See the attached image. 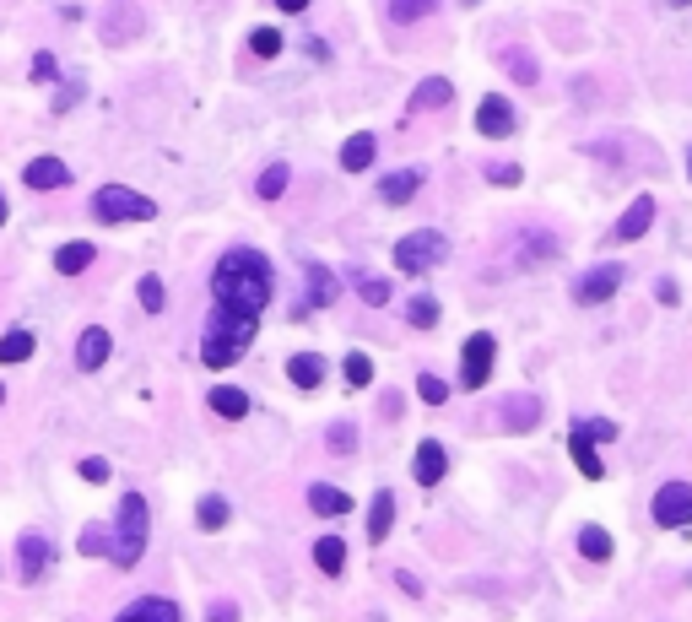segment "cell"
<instances>
[{
  "instance_id": "obj_1",
  "label": "cell",
  "mask_w": 692,
  "mask_h": 622,
  "mask_svg": "<svg viewBox=\"0 0 692 622\" xmlns=\"http://www.w3.org/2000/svg\"><path fill=\"white\" fill-rule=\"evenodd\" d=\"M271 293H276V276H271V260H265L260 249L238 244L217 260V271H211V320H206V336H201L206 368H233L238 357L249 352L260 309L271 303Z\"/></svg>"
},
{
  "instance_id": "obj_2",
  "label": "cell",
  "mask_w": 692,
  "mask_h": 622,
  "mask_svg": "<svg viewBox=\"0 0 692 622\" xmlns=\"http://www.w3.org/2000/svg\"><path fill=\"white\" fill-rule=\"evenodd\" d=\"M146 531H152V509H146L141 493H125L119 498V520H114V552L109 563L119 568H136L141 552H146Z\"/></svg>"
},
{
  "instance_id": "obj_3",
  "label": "cell",
  "mask_w": 692,
  "mask_h": 622,
  "mask_svg": "<svg viewBox=\"0 0 692 622\" xmlns=\"http://www.w3.org/2000/svg\"><path fill=\"white\" fill-rule=\"evenodd\" d=\"M444 255H449L444 233H433V228H417V233H406L401 244H395V271H406V276H422V271H433Z\"/></svg>"
},
{
  "instance_id": "obj_4",
  "label": "cell",
  "mask_w": 692,
  "mask_h": 622,
  "mask_svg": "<svg viewBox=\"0 0 692 622\" xmlns=\"http://www.w3.org/2000/svg\"><path fill=\"white\" fill-rule=\"evenodd\" d=\"M92 217L98 222H125V217H157V201H146V195L125 190V184H103L98 195H92Z\"/></svg>"
},
{
  "instance_id": "obj_5",
  "label": "cell",
  "mask_w": 692,
  "mask_h": 622,
  "mask_svg": "<svg viewBox=\"0 0 692 622\" xmlns=\"http://www.w3.org/2000/svg\"><path fill=\"white\" fill-rule=\"evenodd\" d=\"M492 357H498V341H492L487 330H476V336L465 341V352H460V385L465 390H482L492 379Z\"/></svg>"
},
{
  "instance_id": "obj_6",
  "label": "cell",
  "mask_w": 692,
  "mask_h": 622,
  "mask_svg": "<svg viewBox=\"0 0 692 622\" xmlns=\"http://www.w3.org/2000/svg\"><path fill=\"white\" fill-rule=\"evenodd\" d=\"M655 525H665V531L692 525V487L687 482H665L655 493Z\"/></svg>"
},
{
  "instance_id": "obj_7",
  "label": "cell",
  "mask_w": 692,
  "mask_h": 622,
  "mask_svg": "<svg viewBox=\"0 0 692 622\" xmlns=\"http://www.w3.org/2000/svg\"><path fill=\"white\" fill-rule=\"evenodd\" d=\"M628 282V271L617 266V260H606V266H595V271H584L579 282H574V303H606L617 287Z\"/></svg>"
},
{
  "instance_id": "obj_8",
  "label": "cell",
  "mask_w": 692,
  "mask_h": 622,
  "mask_svg": "<svg viewBox=\"0 0 692 622\" xmlns=\"http://www.w3.org/2000/svg\"><path fill=\"white\" fill-rule=\"evenodd\" d=\"M514 103L509 98H498V92H492V98H482L476 103V130H482V136H492V141H503V136H514Z\"/></svg>"
},
{
  "instance_id": "obj_9",
  "label": "cell",
  "mask_w": 692,
  "mask_h": 622,
  "mask_svg": "<svg viewBox=\"0 0 692 622\" xmlns=\"http://www.w3.org/2000/svg\"><path fill=\"white\" fill-rule=\"evenodd\" d=\"M595 444H601V439H595V433L584 428V422H574V433H568V449H574V466H579L584 476H590V482H601L606 466H601V455H595Z\"/></svg>"
},
{
  "instance_id": "obj_10",
  "label": "cell",
  "mask_w": 692,
  "mask_h": 622,
  "mask_svg": "<svg viewBox=\"0 0 692 622\" xmlns=\"http://www.w3.org/2000/svg\"><path fill=\"white\" fill-rule=\"evenodd\" d=\"M114 622H184V617H179L173 601H163V595H141V601H130Z\"/></svg>"
},
{
  "instance_id": "obj_11",
  "label": "cell",
  "mask_w": 692,
  "mask_h": 622,
  "mask_svg": "<svg viewBox=\"0 0 692 622\" xmlns=\"http://www.w3.org/2000/svg\"><path fill=\"white\" fill-rule=\"evenodd\" d=\"M444 471H449V455H444V444L422 439V444H417V460H411V476H417L422 487H433V482H444Z\"/></svg>"
},
{
  "instance_id": "obj_12",
  "label": "cell",
  "mask_w": 692,
  "mask_h": 622,
  "mask_svg": "<svg viewBox=\"0 0 692 622\" xmlns=\"http://www.w3.org/2000/svg\"><path fill=\"white\" fill-rule=\"evenodd\" d=\"M103 363H109V330L87 325L82 341H76V368H82V374H98Z\"/></svg>"
},
{
  "instance_id": "obj_13",
  "label": "cell",
  "mask_w": 692,
  "mask_h": 622,
  "mask_svg": "<svg viewBox=\"0 0 692 622\" xmlns=\"http://www.w3.org/2000/svg\"><path fill=\"white\" fill-rule=\"evenodd\" d=\"M17 558H22V579L33 585V579L49 568V558H55V547H49V536H33V531H28V536L17 541Z\"/></svg>"
},
{
  "instance_id": "obj_14",
  "label": "cell",
  "mask_w": 692,
  "mask_h": 622,
  "mask_svg": "<svg viewBox=\"0 0 692 622\" xmlns=\"http://www.w3.org/2000/svg\"><path fill=\"white\" fill-rule=\"evenodd\" d=\"M649 222H655V195H638V201L622 211L617 238H622V244H633V238H644V233H649Z\"/></svg>"
},
{
  "instance_id": "obj_15",
  "label": "cell",
  "mask_w": 692,
  "mask_h": 622,
  "mask_svg": "<svg viewBox=\"0 0 692 622\" xmlns=\"http://www.w3.org/2000/svg\"><path fill=\"white\" fill-rule=\"evenodd\" d=\"M22 179H28L33 190H65V184H71V168H65L60 157H33Z\"/></svg>"
},
{
  "instance_id": "obj_16",
  "label": "cell",
  "mask_w": 692,
  "mask_h": 622,
  "mask_svg": "<svg viewBox=\"0 0 692 622\" xmlns=\"http://www.w3.org/2000/svg\"><path fill=\"white\" fill-rule=\"evenodd\" d=\"M309 509L319 514V520H341V514H352V498H346L341 487H330V482H314L309 487Z\"/></svg>"
},
{
  "instance_id": "obj_17",
  "label": "cell",
  "mask_w": 692,
  "mask_h": 622,
  "mask_svg": "<svg viewBox=\"0 0 692 622\" xmlns=\"http://www.w3.org/2000/svg\"><path fill=\"white\" fill-rule=\"evenodd\" d=\"M206 401H211V412H217V417H228V422L249 417V395L238 390V385H217V390L206 395Z\"/></svg>"
},
{
  "instance_id": "obj_18",
  "label": "cell",
  "mask_w": 692,
  "mask_h": 622,
  "mask_svg": "<svg viewBox=\"0 0 692 622\" xmlns=\"http://www.w3.org/2000/svg\"><path fill=\"white\" fill-rule=\"evenodd\" d=\"M287 379H292L298 390H314L319 379H325V357H319V352H298V357L287 363Z\"/></svg>"
},
{
  "instance_id": "obj_19",
  "label": "cell",
  "mask_w": 692,
  "mask_h": 622,
  "mask_svg": "<svg viewBox=\"0 0 692 622\" xmlns=\"http://www.w3.org/2000/svg\"><path fill=\"white\" fill-rule=\"evenodd\" d=\"M368 163H374V136H368V130L346 136V147H341V168H346V174H363Z\"/></svg>"
},
{
  "instance_id": "obj_20",
  "label": "cell",
  "mask_w": 692,
  "mask_h": 622,
  "mask_svg": "<svg viewBox=\"0 0 692 622\" xmlns=\"http://www.w3.org/2000/svg\"><path fill=\"white\" fill-rule=\"evenodd\" d=\"M417 190H422V174H417V168H406V174H390V179L379 184V201H390V206H406Z\"/></svg>"
},
{
  "instance_id": "obj_21",
  "label": "cell",
  "mask_w": 692,
  "mask_h": 622,
  "mask_svg": "<svg viewBox=\"0 0 692 622\" xmlns=\"http://www.w3.org/2000/svg\"><path fill=\"white\" fill-rule=\"evenodd\" d=\"M314 568L336 579L341 568H346V541H341V536H319V541H314Z\"/></svg>"
},
{
  "instance_id": "obj_22",
  "label": "cell",
  "mask_w": 692,
  "mask_h": 622,
  "mask_svg": "<svg viewBox=\"0 0 692 622\" xmlns=\"http://www.w3.org/2000/svg\"><path fill=\"white\" fill-rule=\"evenodd\" d=\"M336 276H330L325 266H319V260H309V309H330V303H336Z\"/></svg>"
},
{
  "instance_id": "obj_23",
  "label": "cell",
  "mask_w": 692,
  "mask_h": 622,
  "mask_svg": "<svg viewBox=\"0 0 692 622\" xmlns=\"http://www.w3.org/2000/svg\"><path fill=\"white\" fill-rule=\"evenodd\" d=\"M449 98H455V87H449L444 76H428V82L411 92V114H422V109H444Z\"/></svg>"
},
{
  "instance_id": "obj_24",
  "label": "cell",
  "mask_w": 692,
  "mask_h": 622,
  "mask_svg": "<svg viewBox=\"0 0 692 622\" xmlns=\"http://www.w3.org/2000/svg\"><path fill=\"white\" fill-rule=\"evenodd\" d=\"M395 525V493L384 487V493H374V509H368V541H384Z\"/></svg>"
},
{
  "instance_id": "obj_25",
  "label": "cell",
  "mask_w": 692,
  "mask_h": 622,
  "mask_svg": "<svg viewBox=\"0 0 692 622\" xmlns=\"http://www.w3.org/2000/svg\"><path fill=\"white\" fill-rule=\"evenodd\" d=\"M536 417H541V401L536 395H514V401H503V422H509V428H536Z\"/></svg>"
},
{
  "instance_id": "obj_26",
  "label": "cell",
  "mask_w": 692,
  "mask_h": 622,
  "mask_svg": "<svg viewBox=\"0 0 692 622\" xmlns=\"http://www.w3.org/2000/svg\"><path fill=\"white\" fill-rule=\"evenodd\" d=\"M33 330H6V336H0V363H28L33 357Z\"/></svg>"
},
{
  "instance_id": "obj_27",
  "label": "cell",
  "mask_w": 692,
  "mask_h": 622,
  "mask_svg": "<svg viewBox=\"0 0 692 622\" xmlns=\"http://www.w3.org/2000/svg\"><path fill=\"white\" fill-rule=\"evenodd\" d=\"M228 498H217V493H211V498H201V509H195V525H201V531H222V525H228Z\"/></svg>"
},
{
  "instance_id": "obj_28",
  "label": "cell",
  "mask_w": 692,
  "mask_h": 622,
  "mask_svg": "<svg viewBox=\"0 0 692 622\" xmlns=\"http://www.w3.org/2000/svg\"><path fill=\"white\" fill-rule=\"evenodd\" d=\"M76 547H82V558H109V552H114V531H109V525H87Z\"/></svg>"
},
{
  "instance_id": "obj_29",
  "label": "cell",
  "mask_w": 692,
  "mask_h": 622,
  "mask_svg": "<svg viewBox=\"0 0 692 622\" xmlns=\"http://www.w3.org/2000/svg\"><path fill=\"white\" fill-rule=\"evenodd\" d=\"M92 266V244H60V255H55V271L60 276H76V271H87Z\"/></svg>"
},
{
  "instance_id": "obj_30",
  "label": "cell",
  "mask_w": 692,
  "mask_h": 622,
  "mask_svg": "<svg viewBox=\"0 0 692 622\" xmlns=\"http://www.w3.org/2000/svg\"><path fill=\"white\" fill-rule=\"evenodd\" d=\"M341 374H346V385H352V390H368V385H374V363H368V352H346Z\"/></svg>"
},
{
  "instance_id": "obj_31",
  "label": "cell",
  "mask_w": 692,
  "mask_h": 622,
  "mask_svg": "<svg viewBox=\"0 0 692 622\" xmlns=\"http://www.w3.org/2000/svg\"><path fill=\"white\" fill-rule=\"evenodd\" d=\"M579 552H584L590 563H606V558H611V536L601 531V525H584V531H579Z\"/></svg>"
},
{
  "instance_id": "obj_32",
  "label": "cell",
  "mask_w": 692,
  "mask_h": 622,
  "mask_svg": "<svg viewBox=\"0 0 692 622\" xmlns=\"http://www.w3.org/2000/svg\"><path fill=\"white\" fill-rule=\"evenodd\" d=\"M438 11V0H390V22H422V17H433Z\"/></svg>"
},
{
  "instance_id": "obj_33",
  "label": "cell",
  "mask_w": 692,
  "mask_h": 622,
  "mask_svg": "<svg viewBox=\"0 0 692 622\" xmlns=\"http://www.w3.org/2000/svg\"><path fill=\"white\" fill-rule=\"evenodd\" d=\"M287 163H271V168H265V174H260V184H255V195H260V201H282V190H287Z\"/></svg>"
},
{
  "instance_id": "obj_34",
  "label": "cell",
  "mask_w": 692,
  "mask_h": 622,
  "mask_svg": "<svg viewBox=\"0 0 692 622\" xmlns=\"http://www.w3.org/2000/svg\"><path fill=\"white\" fill-rule=\"evenodd\" d=\"M357 298H363L368 309H384V303H390V282H384V276H357Z\"/></svg>"
},
{
  "instance_id": "obj_35",
  "label": "cell",
  "mask_w": 692,
  "mask_h": 622,
  "mask_svg": "<svg viewBox=\"0 0 692 622\" xmlns=\"http://www.w3.org/2000/svg\"><path fill=\"white\" fill-rule=\"evenodd\" d=\"M136 298H141V309H146V314H157V309L168 303V293H163V276H141V282H136Z\"/></svg>"
},
{
  "instance_id": "obj_36",
  "label": "cell",
  "mask_w": 692,
  "mask_h": 622,
  "mask_svg": "<svg viewBox=\"0 0 692 622\" xmlns=\"http://www.w3.org/2000/svg\"><path fill=\"white\" fill-rule=\"evenodd\" d=\"M249 49H255L260 60L282 55V33H276V28H255V33H249Z\"/></svg>"
},
{
  "instance_id": "obj_37",
  "label": "cell",
  "mask_w": 692,
  "mask_h": 622,
  "mask_svg": "<svg viewBox=\"0 0 692 622\" xmlns=\"http://www.w3.org/2000/svg\"><path fill=\"white\" fill-rule=\"evenodd\" d=\"M406 320L417 325V330H428V325H438V298H411Z\"/></svg>"
},
{
  "instance_id": "obj_38",
  "label": "cell",
  "mask_w": 692,
  "mask_h": 622,
  "mask_svg": "<svg viewBox=\"0 0 692 622\" xmlns=\"http://www.w3.org/2000/svg\"><path fill=\"white\" fill-rule=\"evenodd\" d=\"M417 395H422L428 406H444V401H449V385H444L438 374H422V379H417Z\"/></svg>"
},
{
  "instance_id": "obj_39",
  "label": "cell",
  "mask_w": 692,
  "mask_h": 622,
  "mask_svg": "<svg viewBox=\"0 0 692 622\" xmlns=\"http://www.w3.org/2000/svg\"><path fill=\"white\" fill-rule=\"evenodd\" d=\"M325 439H330V449H336V455H352V449H357V428H352V422H336Z\"/></svg>"
},
{
  "instance_id": "obj_40",
  "label": "cell",
  "mask_w": 692,
  "mask_h": 622,
  "mask_svg": "<svg viewBox=\"0 0 692 622\" xmlns=\"http://www.w3.org/2000/svg\"><path fill=\"white\" fill-rule=\"evenodd\" d=\"M55 76H60L55 55H49V49H38V55H33V82H55Z\"/></svg>"
},
{
  "instance_id": "obj_41",
  "label": "cell",
  "mask_w": 692,
  "mask_h": 622,
  "mask_svg": "<svg viewBox=\"0 0 692 622\" xmlns=\"http://www.w3.org/2000/svg\"><path fill=\"white\" fill-rule=\"evenodd\" d=\"M509 76H514V82H536V60H530V55H509Z\"/></svg>"
},
{
  "instance_id": "obj_42",
  "label": "cell",
  "mask_w": 692,
  "mask_h": 622,
  "mask_svg": "<svg viewBox=\"0 0 692 622\" xmlns=\"http://www.w3.org/2000/svg\"><path fill=\"white\" fill-rule=\"evenodd\" d=\"M206 622H238V606L233 601H211L206 606Z\"/></svg>"
},
{
  "instance_id": "obj_43",
  "label": "cell",
  "mask_w": 692,
  "mask_h": 622,
  "mask_svg": "<svg viewBox=\"0 0 692 622\" xmlns=\"http://www.w3.org/2000/svg\"><path fill=\"white\" fill-rule=\"evenodd\" d=\"M82 476H87V482H109V460L87 455V460H82Z\"/></svg>"
},
{
  "instance_id": "obj_44",
  "label": "cell",
  "mask_w": 692,
  "mask_h": 622,
  "mask_svg": "<svg viewBox=\"0 0 692 622\" xmlns=\"http://www.w3.org/2000/svg\"><path fill=\"white\" fill-rule=\"evenodd\" d=\"M487 179H492V184H519V168H514V163H492Z\"/></svg>"
},
{
  "instance_id": "obj_45",
  "label": "cell",
  "mask_w": 692,
  "mask_h": 622,
  "mask_svg": "<svg viewBox=\"0 0 692 622\" xmlns=\"http://www.w3.org/2000/svg\"><path fill=\"white\" fill-rule=\"evenodd\" d=\"M655 298H660V303H676L682 293H676V282H671V276H665V282H655Z\"/></svg>"
},
{
  "instance_id": "obj_46",
  "label": "cell",
  "mask_w": 692,
  "mask_h": 622,
  "mask_svg": "<svg viewBox=\"0 0 692 622\" xmlns=\"http://www.w3.org/2000/svg\"><path fill=\"white\" fill-rule=\"evenodd\" d=\"M395 585H401L406 595H422V585H417V574H395Z\"/></svg>"
},
{
  "instance_id": "obj_47",
  "label": "cell",
  "mask_w": 692,
  "mask_h": 622,
  "mask_svg": "<svg viewBox=\"0 0 692 622\" xmlns=\"http://www.w3.org/2000/svg\"><path fill=\"white\" fill-rule=\"evenodd\" d=\"M276 6H282V11H303L309 0H276Z\"/></svg>"
},
{
  "instance_id": "obj_48",
  "label": "cell",
  "mask_w": 692,
  "mask_h": 622,
  "mask_svg": "<svg viewBox=\"0 0 692 622\" xmlns=\"http://www.w3.org/2000/svg\"><path fill=\"white\" fill-rule=\"evenodd\" d=\"M0 222H6V195H0Z\"/></svg>"
},
{
  "instance_id": "obj_49",
  "label": "cell",
  "mask_w": 692,
  "mask_h": 622,
  "mask_svg": "<svg viewBox=\"0 0 692 622\" xmlns=\"http://www.w3.org/2000/svg\"><path fill=\"white\" fill-rule=\"evenodd\" d=\"M671 6H692V0H671Z\"/></svg>"
},
{
  "instance_id": "obj_50",
  "label": "cell",
  "mask_w": 692,
  "mask_h": 622,
  "mask_svg": "<svg viewBox=\"0 0 692 622\" xmlns=\"http://www.w3.org/2000/svg\"><path fill=\"white\" fill-rule=\"evenodd\" d=\"M687 174H692V152H687Z\"/></svg>"
},
{
  "instance_id": "obj_51",
  "label": "cell",
  "mask_w": 692,
  "mask_h": 622,
  "mask_svg": "<svg viewBox=\"0 0 692 622\" xmlns=\"http://www.w3.org/2000/svg\"><path fill=\"white\" fill-rule=\"evenodd\" d=\"M0 401H6V390H0Z\"/></svg>"
}]
</instances>
